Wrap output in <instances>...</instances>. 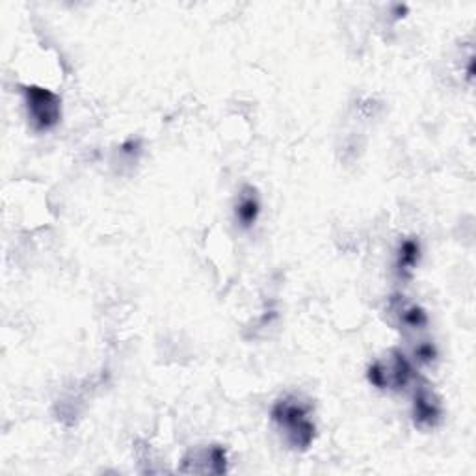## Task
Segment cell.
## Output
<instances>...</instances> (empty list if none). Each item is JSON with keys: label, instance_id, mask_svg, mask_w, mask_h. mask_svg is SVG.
Masks as SVG:
<instances>
[{"label": "cell", "instance_id": "6da1fadb", "mask_svg": "<svg viewBox=\"0 0 476 476\" xmlns=\"http://www.w3.org/2000/svg\"><path fill=\"white\" fill-rule=\"evenodd\" d=\"M311 406L298 397H285L276 402L272 419L285 433V441L294 450H307L315 440V423L311 421Z\"/></svg>", "mask_w": 476, "mask_h": 476}, {"label": "cell", "instance_id": "7a4b0ae2", "mask_svg": "<svg viewBox=\"0 0 476 476\" xmlns=\"http://www.w3.org/2000/svg\"><path fill=\"white\" fill-rule=\"evenodd\" d=\"M23 93L32 127L39 133L54 129L61 117L60 97L44 86H27Z\"/></svg>", "mask_w": 476, "mask_h": 476}, {"label": "cell", "instance_id": "3957f363", "mask_svg": "<svg viewBox=\"0 0 476 476\" xmlns=\"http://www.w3.org/2000/svg\"><path fill=\"white\" fill-rule=\"evenodd\" d=\"M413 378L409 359L399 350H392L385 359H378L368 368V382L378 389H404Z\"/></svg>", "mask_w": 476, "mask_h": 476}, {"label": "cell", "instance_id": "277c9868", "mask_svg": "<svg viewBox=\"0 0 476 476\" xmlns=\"http://www.w3.org/2000/svg\"><path fill=\"white\" fill-rule=\"evenodd\" d=\"M179 471L189 474H223L227 472V452L220 445L190 452L182 460V467Z\"/></svg>", "mask_w": 476, "mask_h": 476}, {"label": "cell", "instance_id": "5b68a950", "mask_svg": "<svg viewBox=\"0 0 476 476\" xmlns=\"http://www.w3.org/2000/svg\"><path fill=\"white\" fill-rule=\"evenodd\" d=\"M441 415L443 407L436 392L421 385L415 392V400H413V421H415V426L423 430L438 426Z\"/></svg>", "mask_w": 476, "mask_h": 476}, {"label": "cell", "instance_id": "8992f818", "mask_svg": "<svg viewBox=\"0 0 476 476\" xmlns=\"http://www.w3.org/2000/svg\"><path fill=\"white\" fill-rule=\"evenodd\" d=\"M259 214H261V201L255 190L247 186L237 203V220L240 222L242 227H252L257 222Z\"/></svg>", "mask_w": 476, "mask_h": 476}, {"label": "cell", "instance_id": "52a82bcc", "mask_svg": "<svg viewBox=\"0 0 476 476\" xmlns=\"http://www.w3.org/2000/svg\"><path fill=\"white\" fill-rule=\"evenodd\" d=\"M395 309H397V317L400 324L406 326L407 329H423L428 324V317L424 313V309L419 307L417 303L402 300L395 303Z\"/></svg>", "mask_w": 476, "mask_h": 476}, {"label": "cell", "instance_id": "ba28073f", "mask_svg": "<svg viewBox=\"0 0 476 476\" xmlns=\"http://www.w3.org/2000/svg\"><path fill=\"white\" fill-rule=\"evenodd\" d=\"M421 261V244L419 240L407 238L399 247V270L402 276H409Z\"/></svg>", "mask_w": 476, "mask_h": 476}, {"label": "cell", "instance_id": "9c48e42d", "mask_svg": "<svg viewBox=\"0 0 476 476\" xmlns=\"http://www.w3.org/2000/svg\"><path fill=\"white\" fill-rule=\"evenodd\" d=\"M438 358V350L432 343H421L415 348V359L419 363H432L433 359Z\"/></svg>", "mask_w": 476, "mask_h": 476}]
</instances>
